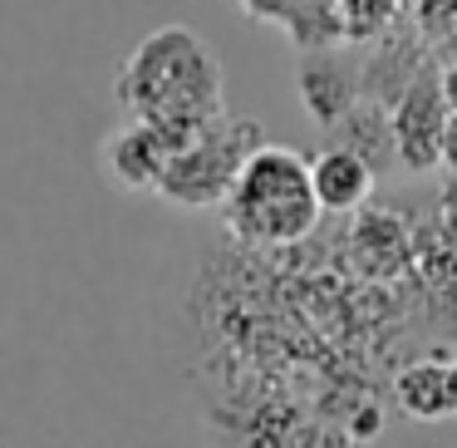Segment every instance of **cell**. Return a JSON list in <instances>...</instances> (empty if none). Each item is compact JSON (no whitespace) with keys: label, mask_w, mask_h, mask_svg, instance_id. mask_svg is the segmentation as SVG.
<instances>
[{"label":"cell","mask_w":457,"mask_h":448,"mask_svg":"<svg viewBox=\"0 0 457 448\" xmlns=\"http://www.w3.org/2000/svg\"><path fill=\"white\" fill-rule=\"evenodd\" d=\"M113 94L133 119L153 123L178 153L227 114V70L192 25H158L119 64Z\"/></svg>","instance_id":"cell-1"},{"label":"cell","mask_w":457,"mask_h":448,"mask_svg":"<svg viewBox=\"0 0 457 448\" xmlns=\"http://www.w3.org/2000/svg\"><path fill=\"white\" fill-rule=\"evenodd\" d=\"M227 232L251 251L300 247L320 227V198L310 182V158L286 143H261L246 158L231 198L221 202Z\"/></svg>","instance_id":"cell-2"},{"label":"cell","mask_w":457,"mask_h":448,"mask_svg":"<svg viewBox=\"0 0 457 448\" xmlns=\"http://www.w3.org/2000/svg\"><path fill=\"white\" fill-rule=\"evenodd\" d=\"M261 143L266 139H261L256 119H231V114H221V119L207 123L187 148L172 153L158 198L172 202V207H182V212L221 207V202L231 198V188H237L246 158L261 148Z\"/></svg>","instance_id":"cell-3"},{"label":"cell","mask_w":457,"mask_h":448,"mask_svg":"<svg viewBox=\"0 0 457 448\" xmlns=\"http://www.w3.org/2000/svg\"><path fill=\"white\" fill-rule=\"evenodd\" d=\"M453 119L437 80L403 84L398 104L388 109V133H394V158L408 173H433L443 168V129Z\"/></svg>","instance_id":"cell-4"},{"label":"cell","mask_w":457,"mask_h":448,"mask_svg":"<svg viewBox=\"0 0 457 448\" xmlns=\"http://www.w3.org/2000/svg\"><path fill=\"white\" fill-rule=\"evenodd\" d=\"M168 163H172V143L153 123H138V119L113 129L99 148V168L119 192H158Z\"/></svg>","instance_id":"cell-5"},{"label":"cell","mask_w":457,"mask_h":448,"mask_svg":"<svg viewBox=\"0 0 457 448\" xmlns=\"http://www.w3.org/2000/svg\"><path fill=\"white\" fill-rule=\"evenodd\" d=\"M394 404L413 424H447L457 418V355H423L408 359L394 375Z\"/></svg>","instance_id":"cell-6"},{"label":"cell","mask_w":457,"mask_h":448,"mask_svg":"<svg viewBox=\"0 0 457 448\" xmlns=\"http://www.w3.org/2000/svg\"><path fill=\"white\" fill-rule=\"evenodd\" d=\"M310 182H315L320 212L349 217V212H359L369 202V192H374V163H369L364 153L335 143V148L310 158Z\"/></svg>","instance_id":"cell-7"},{"label":"cell","mask_w":457,"mask_h":448,"mask_svg":"<svg viewBox=\"0 0 457 448\" xmlns=\"http://www.w3.org/2000/svg\"><path fill=\"white\" fill-rule=\"evenodd\" d=\"M237 5L251 15V21L280 25V30L295 35V40L310 45V50H325V45H335L339 35L349 30L335 0H237Z\"/></svg>","instance_id":"cell-8"},{"label":"cell","mask_w":457,"mask_h":448,"mask_svg":"<svg viewBox=\"0 0 457 448\" xmlns=\"http://www.w3.org/2000/svg\"><path fill=\"white\" fill-rule=\"evenodd\" d=\"M359 80L345 70V64L335 60V55L315 50L310 55V64L300 70V99H305V109L315 114V123H325V129H335V123H345L349 114L359 109Z\"/></svg>","instance_id":"cell-9"},{"label":"cell","mask_w":457,"mask_h":448,"mask_svg":"<svg viewBox=\"0 0 457 448\" xmlns=\"http://www.w3.org/2000/svg\"><path fill=\"white\" fill-rule=\"evenodd\" d=\"M339 15H345L349 30H369V25H378L388 11H394L398 0H335Z\"/></svg>","instance_id":"cell-10"},{"label":"cell","mask_w":457,"mask_h":448,"mask_svg":"<svg viewBox=\"0 0 457 448\" xmlns=\"http://www.w3.org/2000/svg\"><path fill=\"white\" fill-rule=\"evenodd\" d=\"M437 89H443L447 109L457 114V60H453V64H443V70H437Z\"/></svg>","instance_id":"cell-11"},{"label":"cell","mask_w":457,"mask_h":448,"mask_svg":"<svg viewBox=\"0 0 457 448\" xmlns=\"http://www.w3.org/2000/svg\"><path fill=\"white\" fill-rule=\"evenodd\" d=\"M443 168L457 173V114L447 119V129H443Z\"/></svg>","instance_id":"cell-12"}]
</instances>
